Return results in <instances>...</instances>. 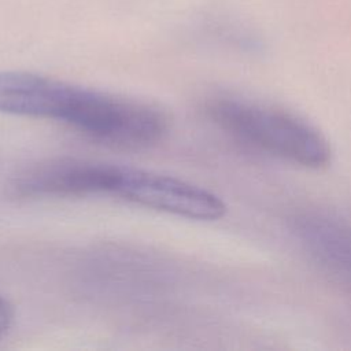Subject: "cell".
<instances>
[{"instance_id":"obj_5","label":"cell","mask_w":351,"mask_h":351,"mask_svg":"<svg viewBox=\"0 0 351 351\" xmlns=\"http://www.w3.org/2000/svg\"><path fill=\"white\" fill-rule=\"evenodd\" d=\"M292 232L321 269L351 289V221L324 211H304L292 219Z\"/></svg>"},{"instance_id":"obj_1","label":"cell","mask_w":351,"mask_h":351,"mask_svg":"<svg viewBox=\"0 0 351 351\" xmlns=\"http://www.w3.org/2000/svg\"><path fill=\"white\" fill-rule=\"evenodd\" d=\"M0 112L64 122L123 149L149 147L167 130L165 112L152 104L29 71H0Z\"/></svg>"},{"instance_id":"obj_2","label":"cell","mask_w":351,"mask_h":351,"mask_svg":"<svg viewBox=\"0 0 351 351\" xmlns=\"http://www.w3.org/2000/svg\"><path fill=\"white\" fill-rule=\"evenodd\" d=\"M206 112L232 138L276 158L311 169L330 160L328 140L315 128L288 112L234 97L208 101Z\"/></svg>"},{"instance_id":"obj_4","label":"cell","mask_w":351,"mask_h":351,"mask_svg":"<svg viewBox=\"0 0 351 351\" xmlns=\"http://www.w3.org/2000/svg\"><path fill=\"white\" fill-rule=\"evenodd\" d=\"M115 196L128 202L196 221H215L226 213V204L215 193L184 180L121 166Z\"/></svg>"},{"instance_id":"obj_6","label":"cell","mask_w":351,"mask_h":351,"mask_svg":"<svg viewBox=\"0 0 351 351\" xmlns=\"http://www.w3.org/2000/svg\"><path fill=\"white\" fill-rule=\"evenodd\" d=\"M14 318L12 306L0 296V335H3L11 325Z\"/></svg>"},{"instance_id":"obj_3","label":"cell","mask_w":351,"mask_h":351,"mask_svg":"<svg viewBox=\"0 0 351 351\" xmlns=\"http://www.w3.org/2000/svg\"><path fill=\"white\" fill-rule=\"evenodd\" d=\"M119 167L77 158L47 159L14 176L7 184V193L16 199L112 195Z\"/></svg>"}]
</instances>
